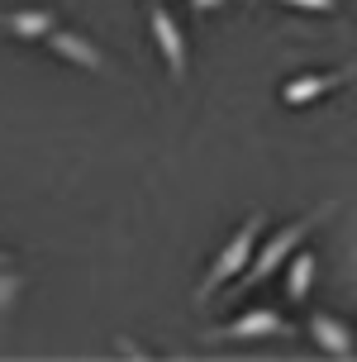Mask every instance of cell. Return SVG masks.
<instances>
[{"instance_id":"7","label":"cell","mask_w":357,"mask_h":362,"mask_svg":"<svg viewBox=\"0 0 357 362\" xmlns=\"http://www.w3.org/2000/svg\"><path fill=\"white\" fill-rule=\"evenodd\" d=\"M43 43H48V53H53V57H62V62H71V67H81V72H105V53H100L86 34H76V29H62V24H57Z\"/></svg>"},{"instance_id":"12","label":"cell","mask_w":357,"mask_h":362,"mask_svg":"<svg viewBox=\"0 0 357 362\" xmlns=\"http://www.w3.org/2000/svg\"><path fill=\"white\" fill-rule=\"evenodd\" d=\"M186 5H191V15H219L229 0H186Z\"/></svg>"},{"instance_id":"8","label":"cell","mask_w":357,"mask_h":362,"mask_svg":"<svg viewBox=\"0 0 357 362\" xmlns=\"http://www.w3.org/2000/svg\"><path fill=\"white\" fill-rule=\"evenodd\" d=\"M0 29H5V34H15V38H24V43H38V38H48L57 29V10H53V5L5 10V15H0Z\"/></svg>"},{"instance_id":"3","label":"cell","mask_w":357,"mask_h":362,"mask_svg":"<svg viewBox=\"0 0 357 362\" xmlns=\"http://www.w3.org/2000/svg\"><path fill=\"white\" fill-rule=\"evenodd\" d=\"M291 334H295V325L276 305H252L224 325L205 329V344H262V339H291Z\"/></svg>"},{"instance_id":"14","label":"cell","mask_w":357,"mask_h":362,"mask_svg":"<svg viewBox=\"0 0 357 362\" xmlns=\"http://www.w3.org/2000/svg\"><path fill=\"white\" fill-rule=\"evenodd\" d=\"M0 267H10V253H5V248H0Z\"/></svg>"},{"instance_id":"2","label":"cell","mask_w":357,"mask_h":362,"mask_svg":"<svg viewBox=\"0 0 357 362\" xmlns=\"http://www.w3.org/2000/svg\"><path fill=\"white\" fill-rule=\"evenodd\" d=\"M262 229H267V215L262 210H252L238 229H233L229 238H224V248L214 253L210 272L200 276V286H196V305H205V300H214L219 291H229L238 276H243V267L252 262V248H257V238H262Z\"/></svg>"},{"instance_id":"15","label":"cell","mask_w":357,"mask_h":362,"mask_svg":"<svg viewBox=\"0 0 357 362\" xmlns=\"http://www.w3.org/2000/svg\"><path fill=\"white\" fill-rule=\"evenodd\" d=\"M248 5H257V0H248Z\"/></svg>"},{"instance_id":"4","label":"cell","mask_w":357,"mask_h":362,"mask_svg":"<svg viewBox=\"0 0 357 362\" xmlns=\"http://www.w3.org/2000/svg\"><path fill=\"white\" fill-rule=\"evenodd\" d=\"M148 34H153V48H158L167 76H172V81H186V72H191V43H186L181 19L172 15L162 0H148Z\"/></svg>"},{"instance_id":"6","label":"cell","mask_w":357,"mask_h":362,"mask_svg":"<svg viewBox=\"0 0 357 362\" xmlns=\"http://www.w3.org/2000/svg\"><path fill=\"white\" fill-rule=\"evenodd\" d=\"M357 67H334V72H305V76H291L281 86V105L286 110H305L315 105V100H324L329 90H339L343 81H353Z\"/></svg>"},{"instance_id":"11","label":"cell","mask_w":357,"mask_h":362,"mask_svg":"<svg viewBox=\"0 0 357 362\" xmlns=\"http://www.w3.org/2000/svg\"><path fill=\"white\" fill-rule=\"evenodd\" d=\"M286 10H300V15H339V0H276Z\"/></svg>"},{"instance_id":"13","label":"cell","mask_w":357,"mask_h":362,"mask_svg":"<svg viewBox=\"0 0 357 362\" xmlns=\"http://www.w3.org/2000/svg\"><path fill=\"white\" fill-rule=\"evenodd\" d=\"M115 348H119V353H129V358H153V353H148V348H139L134 339H119Z\"/></svg>"},{"instance_id":"1","label":"cell","mask_w":357,"mask_h":362,"mask_svg":"<svg viewBox=\"0 0 357 362\" xmlns=\"http://www.w3.org/2000/svg\"><path fill=\"white\" fill-rule=\"evenodd\" d=\"M334 210H339V200H324L320 210H310V215L286 219L281 229H271V234L262 229V238H257V248H252V262L243 267V276L233 281V296H248V291H257L262 281H271V276H276V272L286 267V257L295 253V248H300L305 238L315 234V229H320V224H324L329 215H334Z\"/></svg>"},{"instance_id":"5","label":"cell","mask_w":357,"mask_h":362,"mask_svg":"<svg viewBox=\"0 0 357 362\" xmlns=\"http://www.w3.org/2000/svg\"><path fill=\"white\" fill-rule=\"evenodd\" d=\"M305 334H310V344L320 348L324 358H334V362H353L357 358V334H353V325H348V320H339V315H329V310H310Z\"/></svg>"},{"instance_id":"9","label":"cell","mask_w":357,"mask_h":362,"mask_svg":"<svg viewBox=\"0 0 357 362\" xmlns=\"http://www.w3.org/2000/svg\"><path fill=\"white\" fill-rule=\"evenodd\" d=\"M315 272H320V262H315V253H310L305 243H300V248H295L291 257H286V267L276 272V276L286 281V300H291V305H305V300H310Z\"/></svg>"},{"instance_id":"10","label":"cell","mask_w":357,"mask_h":362,"mask_svg":"<svg viewBox=\"0 0 357 362\" xmlns=\"http://www.w3.org/2000/svg\"><path fill=\"white\" fill-rule=\"evenodd\" d=\"M19 291H24V276H19L15 267H0V320H5V315L15 310Z\"/></svg>"}]
</instances>
